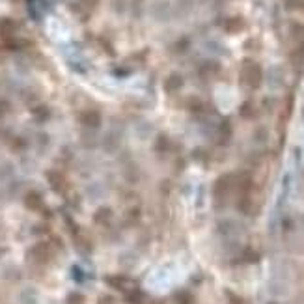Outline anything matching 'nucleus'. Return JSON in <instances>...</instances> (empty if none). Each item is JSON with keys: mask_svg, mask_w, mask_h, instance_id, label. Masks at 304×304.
Wrapping results in <instances>:
<instances>
[{"mask_svg": "<svg viewBox=\"0 0 304 304\" xmlns=\"http://www.w3.org/2000/svg\"><path fill=\"white\" fill-rule=\"evenodd\" d=\"M47 181H49V185L56 192H64V191L67 189V179H65V176H64L62 172L50 170L49 174H47Z\"/></svg>", "mask_w": 304, "mask_h": 304, "instance_id": "1", "label": "nucleus"}, {"mask_svg": "<svg viewBox=\"0 0 304 304\" xmlns=\"http://www.w3.org/2000/svg\"><path fill=\"white\" fill-rule=\"evenodd\" d=\"M32 256H34V259L45 263V261H49L50 257H52V248H50V244H47V243H39L32 248Z\"/></svg>", "mask_w": 304, "mask_h": 304, "instance_id": "2", "label": "nucleus"}, {"mask_svg": "<svg viewBox=\"0 0 304 304\" xmlns=\"http://www.w3.org/2000/svg\"><path fill=\"white\" fill-rule=\"evenodd\" d=\"M25 204L28 209H32V211H39L41 207H43V198L39 192H28L25 198Z\"/></svg>", "mask_w": 304, "mask_h": 304, "instance_id": "3", "label": "nucleus"}, {"mask_svg": "<svg viewBox=\"0 0 304 304\" xmlns=\"http://www.w3.org/2000/svg\"><path fill=\"white\" fill-rule=\"evenodd\" d=\"M99 304H114V301H112V299H109V297H103V299L99 301Z\"/></svg>", "mask_w": 304, "mask_h": 304, "instance_id": "4", "label": "nucleus"}]
</instances>
